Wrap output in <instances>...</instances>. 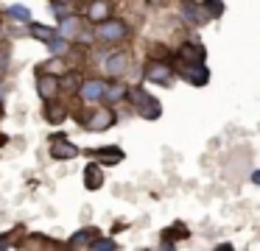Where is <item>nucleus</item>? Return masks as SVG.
Segmentation results:
<instances>
[{
  "label": "nucleus",
  "instance_id": "0eeeda50",
  "mask_svg": "<svg viewBox=\"0 0 260 251\" xmlns=\"http://www.w3.org/2000/svg\"><path fill=\"white\" fill-rule=\"evenodd\" d=\"M112 123H115V112L112 109H95L90 115V120H87V128H90V131H107Z\"/></svg>",
  "mask_w": 260,
  "mask_h": 251
},
{
  "label": "nucleus",
  "instance_id": "a878e982",
  "mask_svg": "<svg viewBox=\"0 0 260 251\" xmlns=\"http://www.w3.org/2000/svg\"><path fill=\"white\" fill-rule=\"evenodd\" d=\"M252 182H254V184H260V170H254V173H252Z\"/></svg>",
  "mask_w": 260,
  "mask_h": 251
},
{
  "label": "nucleus",
  "instance_id": "6ab92c4d",
  "mask_svg": "<svg viewBox=\"0 0 260 251\" xmlns=\"http://www.w3.org/2000/svg\"><path fill=\"white\" fill-rule=\"evenodd\" d=\"M31 37L40 39V42H51L53 37H56V31L48 25H40V22H31Z\"/></svg>",
  "mask_w": 260,
  "mask_h": 251
},
{
  "label": "nucleus",
  "instance_id": "f03ea898",
  "mask_svg": "<svg viewBox=\"0 0 260 251\" xmlns=\"http://www.w3.org/2000/svg\"><path fill=\"white\" fill-rule=\"evenodd\" d=\"M129 37V28H126V22L120 20H104L98 22V39L101 42H123V39Z\"/></svg>",
  "mask_w": 260,
  "mask_h": 251
},
{
  "label": "nucleus",
  "instance_id": "bb28decb",
  "mask_svg": "<svg viewBox=\"0 0 260 251\" xmlns=\"http://www.w3.org/2000/svg\"><path fill=\"white\" fill-rule=\"evenodd\" d=\"M6 245H9V243H6V237H3V234H0V248H6Z\"/></svg>",
  "mask_w": 260,
  "mask_h": 251
},
{
  "label": "nucleus",
  "instance_id": "f257e3e1",
  "mask_svg": "<svg viewBox=\"0 0 260 251\" xmlns=\"http://www.w3.org/2000/svg\"><path fill=\"white\" fill-rule=\"evenodd\" d=\"M132 103H135L137 115H143L146 120H157L159 115H162V106H159L157 98H151L148 92H143V89H132Z\"/></svg>",
  "mask_w": 260,
  "mask_h": 251
},
{
  "label": "nucleus",
  "instance_id": "9b49d317",
  "mask_svg": "<svg viewBox=\"0 0 260 251\" xmlns=\"http://www.w3.org/2000/svg\"><path fill=\"white\" fill-rule=\"evenodd\" d=\"M176 56H179V64H204V48L199 45H182Z\"/></svg>",
  "mask_w": 260,
  "mask_h": 251
},
{
  "label": "nucleus",
  "instance_id": "6e6552de",
  "mask_svg": "<svg viewBox=\"0 0 260 251\" xmlns=\"http://www.w3.org/2000/svg\"><path fill=\"white\" fill-rule=\"evenodd\" d=\"M51 156H53V159H76V156H79V148H76L70 139L56 137L51 142Z\"/></svg>",
  "mask_w": 260,
  "mask_h": 251
},
{
  "label": "nucleus",
  "instance_id": "c756f323",
  "mask_svg": "<svg viewBox=\"0 0 260 251\" xmlns=\"http://www.w3.org/2000/svg\"><path fill=\"white\" fill-rule=\"evenodd\" d=\"M56 3H68V0H56Z\"/></svg>",
  "mask_w": 260,
  "mask_h": 251
},
{
  "label": "nucleus",
  "instance_id": "b1692460",
  "mask_svg": "<svg viewBox=\"0 0 260 251\" xmlns=\"http://www.w3.org/2000/svg\"><path fill=\"white\" fill-rule=\"evenodd\" d=\"M90 248H115V243H112V240H98V237H95Z\"/></svg>",
  "mask_w": 260,
  "mask_h": 251
},
{
  "label": "nucleus",
  "instance_id": "f8f14e48",
  "mask_svg": "<svg viewBox=\"0 0 260 251\" xmlns=\"http://www.w3.org/2000/svg\"><path fill=\"white\" fill-rule=\"evenodd\" d=\"M104 67H107L109 76L118 78V76H123L126 67H129V56H126V53H112V56L107 59V64H104Z\"/></svg>",
  "mask_w": 260,
  "mask_h": 251
},
{
  "label": "nucleus",
  "instance_id": "cd10ccee",
  "mask_svg": "<svg viewBox=\"0 0 260 251\" xmlns=\"http://www.w3.org/2000/svg\"><path fill=\"white\" fill-rule=\"evenodd\" d=\"M0 103H3V84H0Z\"/></svg>",
  "mask_w": 260,
  "mask_h": 251
},
{
  "label": "nucleus",
  "instance_id": "7c9ffc66",
  "mask_svg": "<svg viewBox=\"0 0 260 251\" xmlns=\"http://www.w3.org/2000/svg\"><path fill=\"white\" fill-rule=\"evenodd\" d=\"M0 33H3V25H0Z\"/></svg>",
  "mask_w": 260,
  "mask_h": 251
},
{
  "label": "nucleus",
  "instance_id": "4468645a",
  "mask_svg": "<svg viewBox=\"0 0 260 251\" xmlns=\"http://www.w3.org/2000/svg\"><path fill=\"white\" fill-rule=\"evenodd\" d=\"M95 237H98V229H81L79 234L70 237V248H90Z\"/></svg>",
  "mask_w": 260,
  "mask_h": 251
},
{
  "label": "nucleus",
  "instance_id": "393cba45",
  "mask_svg": "<svg viewBox=\"0 0 260 251\" xmlns=\"http://www.w3.org/2000/svg\"><path fill=\"white\" fill-rule=\"evenodd\" d=\"M59 70H62V61H59V59H56V61H51V64H48V73H53V76H56Z\"/></svg>",
  "mask_w": 260,
  "mask_h": 251
},
{
  "label": "nucleus",
  "instance_id": "f3484780",
  "mask_svg": "<svg viewBox=\"0 0 260 251\" xmlns=\"http://www.w3.org/2000/svg\"><path fill=\"white\" fill-rule=\"evenodd\" d=\"M92 156H95L98 162H104V165H115V162L123 159V151H118V148H101V151H95Z\"/></svg>",
  "mask_w": 260,
  "mask_h": 251
},
{
  "label": "nucleus",
  "instance_id": "ddd939ff",
  "mask_svg": "<svg viewBox=\"0 0 260 251\" xmlns=\"http://www.w3.org/2000/svg\"><path fill=\"white\" fill-rule=\"evenodd\" d=\"M64 115H68V106L64 103H59V100H53V98L45 103V120L48 123H62Z\"/></svg>",
  "mask_w": 260,
  "mask_h": 251
},
{
  "label": "nucleus",
  "instance_id": "dca6fc26",
  "mask_svg": "<svg viewBox=\"0 0 260 251\" xmlns=\"http://www.w3.org/2000/svg\"><path fill=\"white\" fill-rule=\"evenodd\" d=\"M81 33V20L79 17H62V25H59V37L73 39Z\"/></svg>",
  "mask_w": 260,
  "mask_h": 251
},
{
  "label": "nucleus",
  "instance_id": "5701e85b",
  "mask_svg": "<svg viewBox=\"0 0 260 251\" xmlns=\"http://www.w3.org/2000/svg\"><path fill=\"white\" fill-rule=\"evenodd\" d=\"M107 95H109V98H123V95H126V87H123V84H115V87H107Z\"/></svg>",
  "mask_w": 260,
  "mask_h": 251
},
{
  "label": "nucleus",
  "instance_id": "aec40b11",
  "mask_svg": "<svg viewBox=\"0 0 260 251\" xmlns=\"http://www.w3.org/2000/svg\"><path fill=\"white\" fill-rule=\"evenodd\" d=\"M64 78V81H59V87H64V89H68V92H76V89H79L81 87V81H79V73H68V76H62Z\"/></svg>",
  "mask_w": 260,
  "mask_h": 251
},
{
  "label": "nucleus",
  "instance_id": "9d476101",
  "mask_svg": "<svg viewBox=\"0 0 260 251\" xmlns=\"http://www.w3.org/2000/svg\"><path fill=\"white\" fill-rule=\"evenodd\" d=\"M179 67H182V76H185L190 84H196V87H204V84H207L210 73H207L204 64H179Z\"/></svg>",
  "mask_w": 260,
  "mask_h": 251
},
{
  "label": "nucleus",
  "instance_id": "412c9836",
  "mask_svg": "<svg viewBox=\"0 0 260 251\" xmlns=\"http://www.w3.org/2000/svg\"><path fill=\"white\" fill-rule=\"evenodd\" d=\"M48 45V50H51V53H56V56H62L64 50H68V42H64V37H53L51 42H45Z\"/></svg>",
  "mask_w": 260,
  "mask_h": 251
},
{
  "label": "nucleus",
  "instance_id": "c85d7f7f",
  "mask_svg": "<svg viewBox=\"0 0 260 251\" xmlns=\"http://www.w3.org/2000/svg\"><path fill=\"white\" fill-rule=\"evenodd\" d=\"M3 142H6V137H0V145H3Z\"/></svg>",
  "mask_w": 260,
  "mask_h": 251
},
{
  "label": "nucleus",
  "instance_id": "20e7f679",
  "mask_svg": "<svg viewBox=\"0 0 260 251\" xmlns=\"http://www.w3.org/2000/svg\"><path fill=\"white\" fill-rule=\"evenodd\" d=\"M146 78L154 84H171V78H174V70H171L165 61H148L146 64Z\"/></svg>",
  "mask_w": 260,
  "mask_h": 251
},
{
  "label": "nucleus",
  "instance_id": "7ed1b4c3",
  "mask_svg": "<svg viewBox=\"0 0 260 251\" xmlns=\"http://www.w3.org/2000/svg\"><path fill=\"white\" fill-rule=\"evenodd\" d=\"M182 14H185V20H190L193 25H204V22L210 20V11L204 3H193V0H182Z\"/></svg>",
  "mask_w": 260,
  "mask_h": 251
},
{
  "label": "nucleus",
  "instance_id": "4be33fe9",
  "mask_svg": "<svg viewBox=\"0 0 260 251\" xmlns=\"http://www.w3.org/2000/svg\"><path fill=\"white\" fill-rule=\"evenodd\" d=\"M204 6L210 9V14H213V17L224 14V3H221V0H204Z\"/></svg>",
  "mask_w": 260,
  "mask_h": 251
},
{
  "label": "nucleus",
  "instance_id": "423d86ee",
  "mask_svg": "<svg viewBox=\"0 0 260 251\" xmlns=\"http://www.w3.org/2000/svg\"><path fill=\"white\" fill-rule=\"evenodd\" d=\"M79 95L81 100H87V103H92V100H101L104 95H107V84L98 81V78H90V81H84L79 87Z\"/></svg>",
  "mask_w": 260,
  "mask_h": 251
},
{
  "label": "nucleus",
  "instance_id": "2eb2a0df",
  "mask_svg": "<svg viewBox=\"0 0 260 251\" xmlns=\"http://www.w3.org/2000/svg\"><path fill=\"white\" fill-rule=\"evenodd\" d=\"M101 184H104L101 165H87V167H84V187H87V190H98Z\"/></svg>",
  "mask_w": 260,
  "mask_h": 251
},
{
  "label": "nucleus",
  "instance_id": "a211bd4d",
  "mask_svg": "<svg viewBox=\"0 0 260 251\" xmlns=\"http://www.w3.org/2000/svg\"><path fill=\"white\" fill-rule=\"evenodd\" d=\"M6 14L12 17V20H17V22H31V9H28V6H23V3L9 6Z\"/></svg>",
  "mask_w": 260,
  "mask_h": 251
},
{
  "label": "nucleus",
  "instance_id": "1a4fd4ad",
  "mask_svg": "<svg viewBox=\"0 0 260 251\" xmlns=\"http://www.w3.org/2000/svg\"><path fill=\"white\" fill-rule=\"evenodd\" d=\"M109 14H112V0H92L87 6V20L90 22H104L109 20Z\"/></svg>",
  "mask_w": 260,
  "mask_h": 251
},
{
  "label": "nucleus",
  "instance_id": "39448f33",
  "mask_svg": "<svg viewBox=\"0 0 260 251\" xmlns=\"http://www.w3.org/2000/svg\"><path fill=\"white\" fill-rule=\"evenodd\" d=\"M37 92H40V98L42 100H51V98H56V92H59V76H53V73H40V78H37Z\"/></svg>",
  "mask_w": 260,
  "mask_h": 251
}]
</instances>
